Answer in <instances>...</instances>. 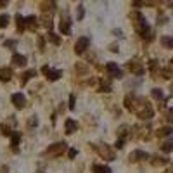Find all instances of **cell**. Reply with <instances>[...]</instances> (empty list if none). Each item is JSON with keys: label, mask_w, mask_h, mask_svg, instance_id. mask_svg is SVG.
I'll use <instances>...</instances> for the list:
<instances>
[{"label": "cell", "mask_w": 173, "mask_h": 173, "mask_svg": "<svg viewBox=\"0 0 173 173\" xmlns=\"http://www.w3.org/2000/svg\"><path fill=\"white\" fill-rule=\"evenodd\" d=\"M42 73L47 74V78H49V80H52V82H56V80H59V78H61V71L50 69L49 66H43V68H42Z\"/></svg>", "instance_id": "1"}, {"label": "cell", "mask_w": 173, "mask_h": 173, "mask_svg": "<svg viewBox=\"0 0 173 173\" xmlns=\"http://www.w3.org/2000/svg\"><path fill=\"white\" fill-rule=\"evenodd\" d=\"M88 43H90L88 36H82V38L76 42V54H82V52H85L86 47H88Z\"/></svg>", "instance_id": "2"}, {"label": "cell", "mask_w": 173, "mask_h": 173, "mask_svg": "<svg viewBox=\"0 0 173 173\" xmlns=\"http://www.w3.org/2000/svg\"><path fill=\"white\" fill-rule=\"evenodd\" d=\"M99 152L102 154V158H106L108 161H112V159H114V152H112L108 146H104V144H100V146H99Z\"/></svg>", "instance_id": "3"}, {"label": "cell", "mask_w": 173, "mask_h": 173, "mask_svg": "<svg viewBox=\"0 0 173 173\" xmlns=\"http://www.w3.org/2000/svg\"><path fill=\"white\" fill-rule=\"evenodd\" d=\"M12 102H14V106H16L17 109H23L26 106V97L23 94H14L12 95Z\"/></svg>", "instance_id": "4"}, {"label": "cell", "mask_w": 173, "mask_h": 173, "mask_svg": "<svg viewBox=\"0 0 173 173\" xmlns=\"http://www.w3.org/2000/svg\"><path fill=\"white\" fill-rule=\"evenodd\" d=\"M64 128H66V133H73V132L78 130V123L74 120H71V118H68L64 123Z\"/></svg>", "instance_id": "5"}, {"label": "cell", "mask_w": 173, "mask_h": 173, "mask_svg": "<svg viewBox=\"0 0 173 173\" xmlns=\"http://www.w3.org/2000/svg\"><path fill=\"white\" fill-rule=\"evenodd\" d=\"M108 71L111 73V76H114V78H120L121 76V69L118 68V64H114V62H108Z\"/></svg>", "instance_id": "6"}, {"label": "cell", "mask_w": 173, "mask_h": 173, "mask_svg": "<svg viewBox=\"0 0 173 173\" xmlns=\"http://www.w3.org/2000/svg\"><path fill=\"white\" fill-rule=\"evenodd\" d=\"M12 78V69L11 68H0V80L2 82H9Z\"/></svg>", "instance_id": "7"}, {"label": "cell", "mask_w": 173, "mask_h": 173, "mask_svg": "<svg viewBox=\"0 0 173 173\" xmlns=\"http://www.w3.org/2000/svg\"><path fill=\"white\" fill-rule=\"evenodd\" d=\"M66 149V144H56L54 147H50L47 151V154H52V156H57V154H61V152Z\"/></svg>", "instance_id": "8"}, {"label": "cell", "mask_w": 173, "mask_h": 173, "mask_svg": "<svg viewBox=\"0 0 173 173\" xmlns=\"http://www.w3.org/2000/svg\"><path fill=\"white\" fill-rule=\"evenodd\" d=\"M92 171L94 173H112L111 168H108V166H100V164H94V166H92Z\"/></svg>", "instance_id": "9"}, {"label": "cell", "mask_w": 173, "mask_h": 173, "mask_svg": "<svg viewBox=\"0 0 173 173\" xmlns=\"http://www.w3.org/2000/svg\"><path fill=\"white\" fill-rule=\"evenodd\" d=\"M36 24H38V21H36V17H35V16H30L28 19H26V26H28L31 31L36 30Z\"/></svg>", "instance_id": "10"}, {"label": "cell", "mask_w": 173, "mask_h": 173, "mask_svg": "<svg viewBox=\"0 0 173 173\" xmlns=\"http://www.w3.org/2000/svg\"><path fill=\"white\" fill-rule=\"evenodd\" d=\"M12 62H14L16 66H23V64L26 62V57H24V56H21V54H14Z\"/></svg>", "instance_id": "11"}, {"label": "cell", "mask_w": 173, "mask_h": 173, "mask_svg": "<svg viewBox=\"0 0 173 173\" xmlns=\"http://www.w3.org/2000/svg\"><path fill=\"white\" fill-rule=\"evenodd\" d=\"M16 21H17V30L23 31V30H24V26H26V21L23 19L21 14H17V16H16Z\"/></svg>", "instance_id": "12"}, {"label": "cell", "mask_w": 173, "mask_h": 173, "mask_svg": "<svg viewBox=\"0 0 173 173\" xmlns=\"http://www.w3.org/2000/svg\"><path fill=\"white\" fill-rule=\"evenodd\" d=\"M69 24H71V23H69V19L66 17L64 21L61 23V31H62V33H66V35H69Z\"/></svg>", "instance_id": "13"}, {"label": "cell", "mask_w": 173, "mask_h": 173, "mask_svg": "<svg viewBox=\"0 0 173 173\" xmlns=\"http://www.w3.org/2000/svg\"><path fill=\"white\" fill-rule=\"evenodd\" d=\"M19 138H21V133H12V147H14V151H17V142H19Z\"/></svg>", "instance_id": "14"}, {"label": "cell", "mask_w": 173, "mask_h": 173, "mask_svg": "<svg viewBox=\"0 0 173 173\" xmlns=\"http://www.w3.org/2000/svg\"><path fill=\"white\" fill-rule=\"evenodd\" d=\"M137 158H146V154H144V152H132V154H130V159L132 161H138Z\"/></svg>", "instance_id": "15"}, {"label": "cell", "mask_w": 173, "mask_h": 173, "mask_svg": "<svg viewBox=\"0 0 173 173\" xmlns=\"http://www.w3.org/2000/svg\"><path fill=\"white\" fill-rule=\"evenodd\" d=\"M7 24H9V16L2 14V16H0V28H5Z\"/></svg>", "instance_id": "16"}, {"label": "cell", "mask_w": 173, "mask_h": 173, "mask_svg": "<svg viewBox=\"0 0 173 173\" xmlns=\"http://www.w3.org/2000/svg\"><path fill=\"white\" fill-rule=\"evenodd\" d=\"M49 40H50V42H54L56 45H59V43H61V38H59V36H56L54 33H49Z\"/></svg>", "instance_id": "17"}, {"label": "cell", "mask_w": 173, "mask_h": 173, "mask_svg": "<svg viewBox=\"0 0 173 173\" xmlns=\"http://www.w3.org/2000/svg\"><path fill=\"white\" fill-rule=\"evenodd\" d=\"M35 74V71H30V73H24L23 74V78H21V83H26L28 80H30V76H33Z\"/></svg>", "instance_id": "18"}, {"label": "cell", "mask_w": 173, "mask_h": 173, "mask_svg": "<svg viewBox=\"0 0 173 173\" xmlns=\"http://www.w3.org/2000/svg\"><path fill=\"white\" fill-rule=\"evenodd\" d=\"M0 128H2V133H4V135H12L14 133V132H11V128H9L7 125H2Z\"/></svg>", "instance_id": "19"}, {"label": "cell", "mask_w": 173, "mask_h": 173, "mask_svg": "<svg viewBox=\"0 0 173 173\" xmlns=\"http://www.w3.org/2000/svg\"><path fill=\"white\" fill-rule=\"evenodd\" d=\"M83 16H85V11H83V7H78V11H76V17L80 19V21H82Z\"/></svg>", "instance_id": "20"}, {"label": "cell", "mask_w": 173, "mask_h": 173, "mask_svg": "<svg viewBox=\"0 0 173 173\" xmlns=\"http://www.w3.org/2000/svg\"><path fill=\"white\" fill-rule=\"evenodd\" d=\"M163 43H164V45H168V47H171V45H173V40L171 38H163Z\"/></svg>", "instance_id": "21"}, {"label": "cell", "mask_w": 173, "mask_h": 173, "mask_svg": "<svg viewBox=\"0 0 173 173\" xmlns=\"http://www.w3.org/2000/svg\"><path fill=\"white\" fill-rule=\"evenodd\" d=\"M5 47H16V42H14V40H7V42H5Z\"/></svg>", "instance_id": "22"}, {"label": "cell", "mask_w": 173, "mask_h": 173, "mask_svg": "<svg viewBox=\"0 0 173 173\" xmlns=\"http://www.w3.org/2000/svg\"><path fill=\"white\" fill-rule=\"evenodd\" d=\"M69 108L74 109V95H71V99H69Z\"/></svg>", "instance_id": "23"}, {"label": "cell", "mask_w": 173, "mask_h": 173, "mask_svg": "<svg viewBox=\"0 0 173 173\" xmlns=\"http://www.w3.org/2000/svg\"><path fill=\"white\" fill-rule=\"evenodd\" d=\"M74 156H76V149H71L69 151V158H74Z\"/></svg>", "instance_id": "24"}, {"label": "cell", "mask_w": 173, "mask_h": 173, "mask_svg": "<svg viewBox=\"0 0 173 173\" xmlns=\"http://www.w3.org/2000/svg\"><path fill=\"white\" fill-rule=\"evenodd\" d=\"M7 2H9V0H0V7H5V5H7Z\"/></svg>", "instance_id": "25"}, {"label": "cell", "mask_w": 173, "mask_h": 173, "mask_svg": "<svg viewBox=\"0 0 173 173\" xmlns=\"http://www.w3.org/2000/svg\"><path fill=\"white\" fill-rule=\"evenodd\" d=\"M116 147H118V149H121V147H123V140H118V142H116Z\"/></svg>", "instance_id": "26"}, {"label": "cell", "mask_w": 173, "mask_h": 173, "mask_svg": "<svg viewBox=\"0 0 173 173\" xmlns=\"http://www.w3.org/2000/svg\"><path fill=\"white\" fill-rule=\"evenodd\" d=\"M112 33L116 35V36H121V35H123V33H121V31H120V30H114V31H112Z\"/></svg>", "instance_id": "27"}, {"label": "cell", "mask_w": 173, "mask_h": 173, "mask_svg": "<svg viewBox=\"0 0 173 173\" xmlns=\"http://www.w3.org/2000/svg\"><path fill=\"white\" fill-rule=\"evenodd\" d=\"M111 50L112 52H118V45H111Z\"/></svg>", "instance_id": "28"}]
</instances>
